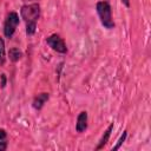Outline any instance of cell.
<instances>
[{
	"label": "cell",
	"instance_id": "4fadbf2b",
	"mask_svg": "<svg viewBox=\"0 0 151 151\" xmlns=\"http://www.w3.org/2000/svg\"><path fill=\"white\" fill-rule=\"evenodd\" d=\"M5 85H6V76L1 74V86L5 87Z\"/></svg>",
	"mask_w": 151,
	"mask_h": 151
},
{
	"label": "cell",
	"instance_id": "52a82bcc",
	"mask_svg": "<svg viewBox=\"0 0 151 151\" xmlns=\"http://www.w3.org/2000/svg\"><path fill=\"white\" fill-rule=\"evenodd\" d=\"M112 129H113V124H111L109 127H107V130L104 132V134H103V137H101V139L99 140V144L97 145V147H96V150H99V149H101L106 143H107V140H109V137H110V134H111V131H112Z\"/></svg>",
	"mask_w": 151,
	"mask_h": 151
},
{
	"label": "cell",
	"instance_id": "6da1fadb",
	"mask_svg": "<svg viewBox=\"0 0 151 151\" xmlns=\"http://www.w3.org/2000/svg\"><path fill=\"white\" fill-rule=\"evenodd\" d=\"M21 17L26 22V33L28 35H32L35 32L37 28V21L40 15V7L38 4L32 5H25L21 7Z\"/></svg>",
	"mask_w": 151,
	"mask_h": 151
},
{
	"label": "cell",
	"instance_id": "8fae6325",
	"mask_svg": "<svg viewBox=\"0 0 151 151\" xmlns=\"http://www.w3.org/2000/svg\"><path fill=\"white\" fill-rule=\"evenodd\" d=\"M6 147H7V142H6V140H2V142H0V151H4V150H6Z\"/></svg>",
	"mask_w": 151,
	"mask_h": 151
},
{
	"label": "cell",
	"instance_id": "8992f818",
	"mask_svg": "<svg viewBox=\"0 0 151 151\" xmlns=\"http://www.w3.org/2000/svg\"><path fill=\"white\" fill-rule=\"evenodd\" d=\"M47 99H48V93H40V94H38L34 98V100H33V107L37 109V110H40L44 106V104L47 101Z\"/></svg>",
	"mask_w": 151,
	"mask_h": 151
},
{
	"label": "cell",
	"instance_id": "30bf717a",
	"mask_svg": "<svg viewBox=\"0 0 151 151\" xmlns=\"http://www.w3.org/2000/svg\"><path fill=\"white\" fill-rule=\"evenodd\" d=\"M125 138H126V131H124L123 132V134H122V137L119 138V140H118V143H117V145L113 147V150H117V149H119L120 147V145L123 144V142L125 140Z\"/></svg>",
	"mask_w": 151,
	"mask_h": 151
},
{
	"label": "cell",
	"instance_id": "277c9868",
	"mask_svg": "<svg viewBox=\"0 0 151 151\" xmlns=\"http://www.w3.org/2000/svg\"><path fill=\"white\" fill-rule=\"evenodd\" d=\"M47 44L50 47H52L54 51L59 52V53H66L67 48H66V45L64 42V40L58 35V34H52L51 37H48L46 39Z\"/></svg>",
	"mask_w": 151,
	"mask_h": 151
},
{
	"label": "cell",
	"instance_id": "9c48e42d",
	"mask_svg": "<svg viewBox=\"0 0 151 151\" xmlns=\"http://www.w3.org/2000/svg\"><path fill=\"white\" fill-rule=\"evenodd\" d=\"M5 61V44L4 40L0 38V64H4Z\"/></svg>",
	"mask_w": 151,
	"mask_h": 151
},
{
	"label": "cell",
	"instance_id": "7c38bea8",
	"mask_svg": "<svg viewBox=\"0 0 151 151\" xmlns=\"http://www.w3.org/2000/svg\"><path fill=\"white\" fill-rule=\"evenodd\" d=\"M6 136H7V134H6L5 130H2V129H1V130H0V142L5 140V139H6Z\"/></svg>",
	"mask_w": 151,
	"mask_h": 151
},
{
	"label": "cell",
	"instance_id": "3957f363",
	"mask_svg": "<svg viewBox=\"0 0 151 151\" xmlns=\"http://www.w3.org/2000/svg\"><path fill=\"white\" fill-rule=\"evenodd\" d=\"M18 25H19V15L15 12H11L7 15L5 25H4V33H5V35L7 38H11L14 34Z\"/></svg>",
	"mask_w": 151,
	"mask_h": 151
},
{
	"label": "cell",
	"instance_id": "7a4b0ae2",
	"mask_svg": "<svg viewBox=\"0 0 151 151\" xmlns=\"http://www.w3.org/2000/svg\"><path fill=\"white\" fill-rule=\"evenodd\" d=\"M97 12L100 18V21L104 27L111 29L114 27V22L112 19V13H111V6L106 1H99L97 4Z\"/></svg>",
	"mask_w": 151,
	"mask_h": 151
},
{
	"label": "cell",
	"instance_id": "5b68a950",
	"mask_svg": "<svg viewBox=\"0 0 151 151\" xmlns=\"http://www.w3.org/2000/svg\"><path fill=\"white\" fill-rule=\"evenodd\" d=\"M87 127V112L83 111L79 113L78 118H77V124H76V129L78 132H83L85 131Z\"/></svg>",
	"mask_w": 151,
	"mask_h": 151
},
{
	"label": "cell",
	"instance_id": "5bb4252c",
	"mask_svg": "<svg viewBox=\"0 0 151 151\" xmlns=\"http://www.w3.org/2000/svg\"><path fill=\"white\" fill-rule=\"evenodd\" d=\"M122 2H123L125 6H127V7L130 6V1H129V0H122Z\"/></svg>",
	"mask_w": 151,
	"mask_h": 151
},
{
	"label": "cell",
	"instance_id": "ba28073f",
	"mask_svg": "<svg viewBox=\"0 0 151 151\" xmlns=\"http://www.w3.org/2000/svg\"><path fill=\"white\" fill-rule=\"evenodd\" d=\"M20 57H21V52L18 48L13 47V48L9 50V59L12 61H18L20 59Z\"/></svg>",
	"mask_w": 151,
	"mask_h": 151
}]
</instances>
